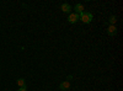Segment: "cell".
I'll return each instance as SVG.
<instances>
[{"mask_svg": "<svg viewBox=\"0 0 123 91\" xmlns=\"http://www.w3.org/2000/svg\"><path fill=\"white\" fill-rule=\"evenodd\" d=\"M107 33L110 36H116L117 35V27L113 26V25H110L108 28H107Z\"/></svg>", "mask_w": 123, "mask_h": 91, "instance_id": "3", "label": "cell"}, {"mask_svg": "<svg viewBox=\"0 0 123 91\" xmlns=\"http://www.w3.org/2000/svg\"><path fill=\"white\" fill-rule=\"evenodd\" d=\"M92 18H94V16H92V14L90 12H81L79 15V21H83L84 24H90L92 21Z\"/></svg>", "mask_w": 123, "mask_h": 91, "instance_id": "1", "label": "cell"}, {"mask_svg": "<svg viewBox=\"0 0 123 91\" xmlns=\"http://www.w3.org/2000/svg\"><path fill=\"white\" fill-rule=\"evenodd\" d=\"M108 22H110L111 25H113V26H116V22H117V17H116L115 15H112V16H110V18H108Z\"/></svg>", "mask_w": 123, "mask_h": 91, "instance_id": "8", "label": "cell"}, {"mask_svg": "<svg viewBox=\"0 0 123 91\" xmlns=\"http://www.w3.org/2000/svg\"><path fill=\"white\" fill-rule=\"evenodd\" d=\"M78 21H79V15L78 14H75V12L69 14V16H68V22L69 24H76Z\"/></svg>", "mask_w": 123, "mask_h": 91, "instance_id": "2", "label": "cell"}, {"mask_svg": "<svg viewBox=\"0 0 123 91\" xmlns=\"http://www.w3.org/2000/svg\"><path fill=\"white\" fill-rule=\"evenodd\" d=\"M69 87H70V83L69 81H63V83H60V85H59V89L62 90V91H67V90H69Z\"/></svg>", "mask_w": 123, "mask_h": 91, "instance_id": "6", "label": "cell"}, {"mask_svg": "<svg viewBox=\"0 0 123 91\" xmlns=\"http://www.w3.org/2000/svg\"><path fill=\"white\" fill-rule=\"evenodd\" d=\"M17 91H27V86H25V87H20Z\"/></svg>", "mask_w": 123, "mask_h": 91, "instance_id": "9", "label": "cell"}, {"mask_svg": "<svg viewBox=\"0 0 123 91\" xmlns=\"http://www.w3.org/2000/svg\"><path fill=\"white\" fill-rule=\"evenodd\" d=\"M60 9H62V11H63V12H65V14H70V11H71V6H70L69 4H67V3L62 4Z\"/></svg>", "mask_w": 123, "mask_h": 91, "instance_id": "5", "label": "cell"}, {"mask_svg": "<svg viewBox=\"0 0 123 91\" xmlns=\"http://www.w3.org/2000/svg\"><path fill=\"white\" fill-rule=\"evenodd\" d=\"M71 80H73V76H71V75H69V76L67 78V81H69V83H70Z\"/></svg>", "mask_w": 123, "mask_h": 91, "instance_id": "10", "label": "cell"}, {"mask_svg": "<svg viewBox=\"0 0 123 91\" xmlns=\"http://www.w3.org/2000/svg\"><path fill=\"white\" fill-rule=\"evenodd\" d=\"M74 10H75V14L80 15L81 12H84L85 7H84V5H83V4H75V6H74Z\"/></svg>", "mask_w": 123, "mask_h": 91, "instance_id": "4", "label": "cell"}, {"mask_svg": "<svg viewBox=\"0 0 123 91\" xmlns=\"http://www.w3.org/2000/svg\"><path fill=\"white\" fill-rule=\"evenodd\" d=\"M16 84H17L20 87H25V86H26V80L22 79V78H21V79H17V80H16Z\"/></svg>", "mask_w": 123, "mask_h": 91, "instance_id": "7", "label": "cell"}]
</instances>
